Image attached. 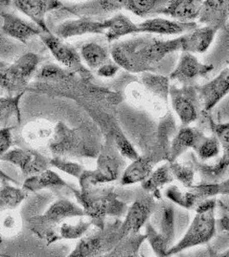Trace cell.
<instances>
[{
    "label": "cell",
    "mask_w": 229,
    "mask_h": 257,
    "mask_svg": "<svg viewBox=\"0 0 229 257\" xmlns=\"http://www.w3.org/2000/svg\"><path fill=\"white\" fill-rule=\"evenodd\" d=\"M180 50V38L162 40L152 34H146L115 42L110 48V55L120 68L141 74L155 73L168 55Z\"/></svg>",
    "instance_id": "1"
},
{
    "label": "cell",
    "mask_w": 229,
    "mask_h": 257,
    "mask_svg": "<svg viewBox=\"0 0 229 257\" xmlns=\"http://www.w3.org/2000/svg\"><path fill=\"white\" fill-rule=\"evenodd\" d=\"M101 134L94 122L72 128L65 122L59 121L54 125L47 147L56 157L97 158L103 144Z\"/></svg>",
    "instance_id": "2"
},
{
    "label": "cell",
    "mask_w": 229,
    "mask_h": 257,
    "mask_svg": "<svg viewBox=\"0 0 229 257\" xmlns=\"http://www.w3.org/2000/svg\"><path fill=\"white\" fill-rule=\"evenodd\" d=\"M77 203L85 211V216L89 217L95 227H105L107 218H120L124 216L128 210V206L124 202L114 187L99 186L76 189L71 188Z\"/></svg>",
    "instance_id": "3"
},
{
    "label": "cell",
    "mask_w": 229,
    "mask_h": 257,
    "mask_svg": "<svg viewBox=\"0 0 229 257\" xmlns=\"http://www.w3.org/2000/svg\"><path fill=\"white\" fill-rule=\"evenodd\" d=\"M102 134L104 135V142L96 158V168L84 170L78 178L80 189L114 182L121 178L126 168V158L116 148L112 136L110 133Z\"/></svg>",
    "instance_id": "4"
},
{
    "label": "cell",
    "mask_w": 229,
    "mask_h": 257,
    "mask_svg": "<svg viewBox=\"0 0 229 257\" xmlns=\"http://www.w3.org/2000/svg\"><path fill=\"white\" fill-rule=\"evenodd\" d=\"M216 208V199L209 198L202 201L195 209L196 215L187 231L179 243L170 247L167 256L176 255L190 247L209 243L215 236L217 230Z\"/></svg>",
    "instance_id": "5"
},
{
    "label": "cell",
    "mask_w": 229,
    "mask_h": 257,
    "mask_svg": "<svg viewBox=\"0 0 229 257\" xmlns=\"http://www.w3.org/2000/svg\"><path fill=\"white\" fill-rule=\"evenodd\" d=\"M122 220L107 222L105 227L93 229L80 238L70 257L106 256L120 241L119 228Z\"/></svg>",
    "instance_id": "6"
},
{
    "label": "cell",
    "mask_w": 229,
    "mask_h": 257,
    "mask_svg": "<svg viewBox=\"0 0 229 257\" xmlns=\"http://www.w3.org/2000/svg\"><path fill=\"white\" fill-rule=\"evenodd\" d=\"M201 117L209 124L213 135L219 140L220 148L222 149V156L213 165L204 164V162L199 161L194 154H191L190 161L196 171L200 174L203 183H215L216 180L225 174L229 168V121L222 123L215 122L210 116L209 112H202Z\"/></svg>",
    "instance_id": "7"
},
{
    "label": "cell",
    "mask_w": 229,
    "mask_h": 257,
    "mask_svg": "<svg viewBox=\"0 0 229 257\" xmlns=\"http://www.w3.org/2000/svg\"><path fill=\"white\" fill-rule=\"evenodd\" d=\"M76 216H85V211L80 205L65 198H60L50 205L42 214L28 220L29 229L38 237L44 240L61 222Z\"/></svg>",
    "instance_id": "8"
},
{
    "label": "cell",
    "mask_w": 229,
    "mask_h": 257,
    "mask_svg": "<svg viewBox=\"0 0 229 257\" xmlns=\"http://www.w3.org/2000/svg\"><path fill=\"white\" fill-rule=\"evenodd\" d=\"M40 39L49 50L52 56L64 68L79 75L83 79L93 80L94 76L83 62L81 54L73 46L65 43L62 39L57 37L51 31L42 32Z\"/></svg>",
    "instance_id": "9"
},
{
    "label": "cell",
    "mask_w": 229,
    "mask_h": 257,
    "mask_svg": "<svg viewBox=\"0 0 229 257\" xmlns=\"http://www.w3.org/2000/svg\"><path fill=\"white\" fill-rule=\"evenodd\" d=\"M169 97L173 109L182 125H189L201 117L202 108L196 84L170 85Z\"/></svg>",
    "instance_id": "10"
},
{
    "label": "cell",
    "mask_w": 229,
    "mask_h": 257,
    "mask_svg": "<svg viewBox=\"0 0 229 257\" xmlns=\"http://www.w3.org/2000/svg\"><path fill=\"white\" fill-rule=\"evenodd\" d=\"M157 205V198L152 193L144 189L130 205L125 214L119 228L120 240L130 233L140 232V229L147 224Z\"/></svg>",
    "instance_id": "11"
},
{
    "label": "cell",
    "mask_w": 229,
    "mask_h": 257,
    "mask_svg": "<svg viewBox=\"0 0 229 257\" xmlns=\"http://www.w3.org/2000/svg\"><path fill=\"white\" fill-rule=\"evenodd\" d=\"M128 0H87L80 3H63L58 13L93 20H106L119 11L125 10Z\"/></svg>",
    "instance_id": "12"
},
{
    "label": "cell",
    "mask_w": 229,
    "mask_h": 257,
    "mask_svg": "<svg viewBox=\"0 0 229 257\" xmlns=\"http://www.w3.org/2000/svg\"><path fill=\"white\" fill-rule=\"evenodd\" d=\"M49 160L37 149L21 148L10 149L0 158V161L10 163L18 167L26 177L39 174L43 170L51 168Z\"/></svg>",
    "instance_id": "13"
},
{
    "label": "cell",
    "mask_w": 229,
    "mask_h": 257,
    "mask_svg": "<svg viewBox=\"0 0 229 257\" xmlns=\"http://www.w3.org/2000/svg\"><path fill=\"white\" fill-rule=\"evenodd\" d=\"M177 131L178 126L175 118L170 111H167L160 119L152 146L146 151L154 159L156 165L163 161H169L171 143Z\"/></svg>",
    "instance_id": "14"
},
{
    "label": "cell",
    "mask_w": 229,
    "mask_h": 257,
    "mask_svg": "<svg viewBox=\"0 0 229 257\" xmlns=\"http://www.w3.org/2000/svg\"><path fill=\"white\" fill-rule=\"evenodd\" d=\"M213 70V64L202 63L194 54L182 52L176 69L170 74V80H177L181 85L194 84L196 79L204 78Z\"/></svg>",
    "instance_id": "15"
},
{
    "label": "cell",
    "mask_w": 229,
    "mask_h": 257,
    "mask_svg": "<svg viewBox=\"0 0 229 257\" xmlns=\"http://www.w3.org/2000/svg\"><path fill=\"white\" fill-rule=\"evenodd\" d=\"M202 112H210L229 93V66L203 85H197Z\"/></svg>",
    "instance_id": "16"
},
{
    "label": "cell",
    "mask_w": 229,
    "mask_h": 257,
    "mask_svg": "<svg viewBox=\"0 0 229 257\" xmlns=\"http://www.w3.org/2000/svg\"><path fill=\"white\" fill-rule=\"evenodd\" d=\"M14 5L27 16L44 32H49L46 17L49 13L59 10L63 3L60 0H13Z\"/></svg>",
    "instance_id": "17"
},
{
    "label": "cell",
    "mask_w": 229,
    "mask_h": 257,
    "mask_svg": "<svg viewBox=\"0 0 229 257\" xmlns=\"http://www.w3.org/2000/svg\"><path fill=\"white\" fill-rule=\"evenodd\" d=\"M108 27V20L100 21L78 18L77 20H67L60 22L56 26L54 34L60 39L65 40L87 34H105Z\"/></svg>",
    "instance_id": "18"
},
{
    "label": "cell",
    "mask_w": 229,
    "mask_h": 257,
    "mask_svg": "<svg viewBox=\"0 0 229 257\" xmlns=\"http://www.w3.org/2000/svg\"><path fill=\"white\" fill-rule=\"evenodd\" d=\"M149 222L172 246L176 233V212L173 202L160 199Z\"/></svg>",
    "instance_id": "19"
},
{
    "label": "cell",
    "mask_w": 229,
    "mask_h": 257,
    "mask_svg": "<svg viewBox=\"0 0 229 257\" xmlns=\"http://www.w3.org/2000/svg\"><path fill=\"white\" fill-rule=\"evenodd\" d=\"M1 18L3 20V33L24 44L35 37H40V34L44 32L36 23L22 20L13 14L2 13Z\"/></svg>",
    "instance_id": "20"
},
{
    "label": "cell",
    "mask_w": 229,
    "mask_h": 257,
    "mask_svg": "<svg viewBox=\"0 0 229 257\" xmlns=\"http://www.w3.org/2000/svg\"><path fill=\"white\" fill-rule=\"evenodd\" d=\"M140 34H152L162 36L183 35L198 27L195 21L181 22L179 20H170L162 18H152L138 24Z\"/></svg>",
    "instance_id": "21"
},
{
    "label": "cell",
    "mask_w": 229,
    "mask_h": 257,
    "mask_svg": "<svg viewBox=\"0 0 229 257\" xmlns=\"http://www.w3.org/2000/svg\"><path fill=\"white\" fill-rule=\"evenodd\" d=\"M86 216L71 217L61 222L44 239L47 245H51L60 240H74L83 237L92 227V223L86 220Z\"/></svg>",
    "instance_id": "22"
},
{
    "label": "cell",
    "mask_w": 229,
    "mask_h": 257,
    "mask_svg": "<svg viewBox=\"0 0 229 257\" xmlns=\"http://www.w3.org/2000/svg\"><path fill=\"white\" fill-rule=\"evenodd\" d=\"M229 19V0H203L199 11V23L218 31Z\"/></svg>",
    "instance_id": "23"
},
{
    "label": "cell",
    "mask_w": 229,
    "mask_h": 257,
    "mask_svg": "<svg viewBox=\"0 0 229 257\" xmlns=\"http://www.w3.org/2000/svg\"><path fill=\"white\" fill-rule=\"evenodd\" d=\"M217 31L209 26L197 27L194 30L180 36L181 52L191 54H203L209 49Z\"/></svg>",
    "instance_id": "24"
},
{
    "label": "cell",
    "mask_w": 229,
    "mask_h": 257,
    "mask_svg": "<svg viewBox=\"0 0 229 257\" xmlns=\"http://www.w3.org/2000/svg\"><path fill=\"white\" fill-rule=\"evenodd\" d=\"M204 135L205 134L199 129L190 127L189 125H182L172 140L168 162H174L188 149H195Z\"/></svg>",
    "instance_id": "25"
},
{
    "label": "cell",
    "mask_w": 229,
    "mask_h": 257,
    "mask_svg": "<svg viewBox=\"0 0 229 257\" xmlns=\"http://www.w3.org/2000/svg\"><path fill=\"white\" fill-rule=\"evenodd\" d=\"M156 163L149 153L145 152L131 161L130 165L124 169L121 176V185L130 186L137 183H142L149 177L154 171Z\"/></svg>",
    "instance_id": "26"
},
{
    "label": "cell",
    "mask_w": 229,
    "mask_h": 257,
    "mask_svg": "<svg viewBox=\"0 0 229 257\" xmlns=\"http://www.w3.org/2000/svg\"><path fill=\"white\" fill-rule=\"evenodd\" d=\"M203 0H172L160 13L181 22H192L198 20Z\"/></svg>",
    "instance_id": "27"
},
{
    "label": "cell",
    "mask_w": 229,
    "mask_h": 257,
    "mask_svg": "<svg viewBox=\"0 0 229 257\" xmlns=\"http://www.w3.org/2000/svg\"><path fill=\"white\" fill-rule=\"evenodd\" d=\"M22 188L28 192H38L43 189L71 188L69 185L52 169H46L39 174L27 177L22 184Z\"/></svg>",
    "instance_id": "28"
},
{
    "label": "cell",
    "mask_w": 229,
    "mask_h": 257,
    "mask_svg": "<svg viewBox=\"0 0 229 257\" xmlns=\"http://www.w3.org/2000/svg\"><path fill=\"white\" fill-rule=\"evenodd\" d=\"M108 23L109 27L105 33V36L109 42L116 41L121 38L132 34H140L138 24H135L127 16L121 13H116L108 19Z\"/></svg>",
    "instance_id": "29"
},
{
    "label": "cell",
    "mask_w": 229,
    "mask_h": 257,
    "mask_svg": "<svg viewBox=\"0 0 229 257\" xmlns=\"http://www.w3.org/2000/svg\"><path fill=\"white\" fill-rule=\"evenodd\" d=\"M54 125L47 120H36L27 123L23 128V138L34 148L47 146L53 134Z\"/></svg>",
    "instance_id": "30"
},
{
    "label": "cell",
    "mask_w": 229,
    "mask_h": 257,
    "mask_svg": "<svg viewBox=\"0 0 229 257\" xmlns=\"http://www.w3.org/2000/svg\"><path fill=\"white\" fill-rule=\"evenodd\" d=\"M80 54L83 61L91 71H97L103 65L113 61L110 50L95 42L83 45Z\"/></svg>",
    "instance_id": "31"
},
{
    "label": "cell",
    "mask_w": 229,
    "mask_h": 257,
    "mask_svg": "<svg viewBox=\"0 0 229 257\" xmlns=\"http://www.w3.org/2000/svg\"><path fill=\"white\" fill-rule=\"evenodd\" d=\"M174 180L169 163H167L154 170L149 177L141 183V188L145 191L152 193L157 200H160L162 198L160 188L165 185H169Z\"/></svg>",
    "instance_id": "32"
},
{
    "label": "cell",
    "mask_w": 229,
    "mask_h": 257,
    "mask_svg": "<svg viewBox=\"0 0 229 257\" xmlns=\"http://www.w3.org/2000/svg\"><path fill=\"white\" fill-rule=\"evenodd\" d=\"M140 81L146 90L154 96L162 99L166 104L168 103L170 91V78L157 75L151 72L141 73Z\"/></svg>",
    "instance_id": "33"
},
{
    "label": "cell",
    "mask_w": 229,
    "mask_h": 257,
    "mask_svg": "<svg viewBox=\"0 0 229 257\" xmlns=\"http://www.w3.org/2000/svg\"><path fill=\"white\" fill-rule=\"evenodd\" d=\"M172 0H128L125 10L138 16L139 18H149L160 16Z\"/></svg>",
    "instance_id": "34"
},
{
    "label": "cell",
    "mask_w": 229,
    "mask_h": 257,
    "mask_svg": "<svg viewBox=\"0 0 229 257\" xmlns=\"http://www.w3.org/2000/svg\"><path fill=\"white\" fill-rule=\"evenodd\" d=\"M0 187V211L14 210L28 196L24 188L12 186L9 181H1Z\"/></svg>",
    "instance_id": "35"
},
{
    "label": "cell",
    "mask_w": 229,
    "mask_h": 257,
    "mask_svg": "<svg viewBox=\"0 0 229 257\" xmlns=\"http://www.w3.org/2000/svg\"><path fill=\"white\" fill-rule=\"evenodd\" d=\"M146 240L145 233H130L122 238L106 256H137L139 248Z\"/></svg>",
    "instance_id": "36"
},
{
    "label": "cell",
    "mask_w": 229,
    "mask_h": 257,
    "mask_svg": "<svg viewBox=\"0 0 229 257\" xmlns=\"http://www.w3.org/2000/svg\"><path fill=\"white\" fill-rule=\"evenodd\" d=\"M24 93L16 96H0V127H5L12 121L20 122V102Z\"/></svg>",
    "instance_id": "37"
},
{
    "label": "cell",
    "mask_w": 229,
    "mask_h": 257,
    "mask_svg": "<svg viewBox=\"0 0 229 257\" xmlns=\"http://www.w3.org/2000/svg\"><path fill=\"white\" fill-rule=\"evenodd\" d=\"M165 196L174 204L190 210H195L200 204V201L191 188H188L187 191H183L176 186H170L165 190Z\"/></svg>",
    "instance_id": "38"
},
{
    "label": "cell",
    "mask_w": 229,
    "mask_h": 257,
    "mask_svg": "<svg viewBox=\"0 0 229 257\" xmlns=\"http://www.w3.org/2000/svg\"><path fill=\"white\" fill-rule=\"evenodd\" d=\"M168 163L174 178L180 182L184 188H192L195 185V174L197 171L191 161L187 164L179 163L178 160Z\"/></svg>",
    "instance_id": "39"
},
{
    "label": "cell",
    "mask_w": 229,
    "mask_h": 257,
    "mask_svg": "<svg viewBox=\"0 0 229 257\" xmlns=\"http://www.w3.org/2000/svg\"><path fill=\"white\" fill-rule=\"evenodd\" d=\"M220 144L216 136L207 137L204 135L200 139L196 148L193 149L200 161L205 162L211 159L216 158L219 155L220 152Z\"/></svg>",
    "instance_id": "40"
},
{
    "label": "cell",
    "mask_w": 229,
    "mask_h": 257,
    "mask_svg": "<svg viewBox=\"0 0 229 257\" xmlns=\"http://www.w3.org/2000/svg\"><path fill=\"white\" fill-rule=\"evenodd\" d=\"M0 233L5 237L16 236L22 227L21 218L19 213L14 210L0 211Z\"/></svg>",
    "instance_id": "41"
},
{
    "label": "cell",
    "mask_w": 229,
    "mask_h": 257,
    "mask_svg": "<svg viewBox=\"0 0 229 257\" xmlns=\"http://www.w3.org/2000/svg\"><path fill=\"white\" fill-rule=\"evenodd\" d=\"M145 235L154 252L158 256H167V252L172 247L168 241L163 237L160 232L154 227L151 223L148 221L145 225Z\"/></svg>",
    "instance_id": "42"
},
{
    "label": "cell",
    "mask_w": 229,
    "mask_h": 257,
    "mask_svg": "<svg viewBox=\"0 0 229 257\" xmlns=\"http://www.w3.org/2000/svg\"><path fill=\"white\" fill-rule=\"evenodd\" d=\"M49 162L50 166L52 168H58L60 171L77 179L80 177L82 173L84 172V170L86 169L83 166H81L80 164L71 162L66 158L53 156L52 158L50 159Z\"/></svg>",
    "instance_id": "43"
},
{
    "label": "cell",
    "mask_w": 229,
    "mask_h": 257,
    "mask_svg": "<svg viewBox=\"0 0 229 257\" xmlns=\"http://www.w3.org/2000/svg\"><path fill=\"white\" fill-rule=\"evenodd\" d=\"M217 208L220 211V218L217 224L221 230L229 232V196L221 195L217 200Z\"/></svg>",
    "instance_id": "44"
},
{
    "label": "cell",
    "mask_w": 229,
    "mask_h": 257,
    "mask_svg": "<svg viewBox=\"0 0 229 257\" xmlns=\"http://www.w3.org/2000/svg\"><path fill=\"white\" fill-rule=\"evenodd\" d=\"M12 129L10 126L0 127V158L5 155L14 144V139L12 134Z\"/></svg>",
    "instance_id": "45"
},
{
    "label": "cell",
    "mask_w": 229,
    "mask_h": 257,
    "mask_svg": "<svg viewBox=\"0 0 229 257\" xmlns=\"http://www.w3.org/2000/svg\"><path fill=\"white\" fill-rule=\"evenodd\" d=\"M120 69L121 68L119 65L112 61L100 67L99 69L97 70V75L103 78H113L119 72Z\"/></svg>",
    "instance_id": "46"
},
{
    "label": "cell",
    "mask_w": 229,
    "mask_h": 257,
    "mask_svg": "<svg viewBox=\"0 0 229 257\" xmlns=\"http://www.w3.org/2000/svg\"><path fill=\"white\" fill-rule=\"evenodd\" d=\"M215 193H216V196L218 195L229 196V178L220 183H215Z\"/></svg>",
    "instance_id": "47"
},
{
    "label": "cell",
    "mask_w": 229,
    "mask_h": 257,
    "mask_svg": "<svg viewBox=\"0 0 229 257\" xmlns=\"http://www.w3.org/2000/svg\"><path fill=\"white\" fill-rule=\"evenodd\" d=\"M0 181H9L13 184H18V181L12 178L8 174H6L1 168H0Z\"/></svg>",
    "instance_id": "48"
},
{
    "label": "cell",
    "mask_w": 229,
    "mask_h": 257,
    "mask_svg": "<svg viewBox=\"0 0 229 257\" xmlns=\"http://www.w3.org/2000/svg\"><path fill=\"white\" fill-rule=\"evenodd\" d=\"M0 256H4V255H3V254H1V253H0Z\"/></svg>",
    "instance_id": "49"
}]
</instances>
